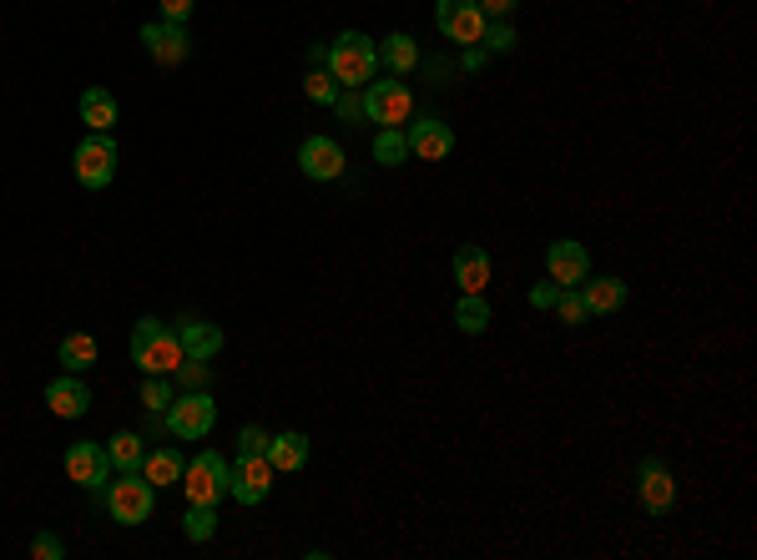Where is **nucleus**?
Segmentation results:
<instances>
[{"label": "nucleus", "mask_w": 757, "mask_h": 560, "mask_svg": "<svg viewBox=\"0 0 757 560\" xmlns=\"http://www.w3.org/2000/svg\"><path fill=\"white\" fill-rule=\"evenodd\" d=\"M324 66L343 92H364V81H374V71H378V40L364 36V31H339V36L328 40Z\"/></svg>", "instance_id": "nucleus-1"}, {"label": "nucleus", "mask_w": 757, "mask_h": 560, "mask_svg": "<svg viewBox=\"0 0 757 560\" xmlns=\"http://www.w3.org/2000/svg\"><path fill=\"white\" fill-rule=\"evenodd\" d=\"M183 339H177V328H162V318H137L131 328V364L142 369V374H177L183 364Z\"/></svg>", "instance_id": "nucleus-2"}, {"label": "nucleus", "mask_w": 757, "mask_h": 560, "mask_svg": "<svg viewBox=\"0 0 757 560\" xmlns=\"http://www.w3.org/2000/svg\"><path fill=\"white\" fill-rule=\"evenodd\" d=\"M102 500H106V515L117 525H147L152 510H158V485H147V475L131 469V475H117V485L106 480Z\"/></svg>", "instance_id": "nucleus-3"}, {"label": "nucleus", "mask_w": 757, "mask_h": 560, "mask_svg": "<svg viewBox=\"0 0 757 560\" xmlns=\"http://www.w3.org/2000/svg\"><path fill=\"white\" fill-rule=\"evenodd\" d=\"M117 137L112 131H92V137H81L77 152H71V172H77L81 187H92V192H102V187H112V177H117Z\"/></svg>", "instance_id": "nucleus-4"}, {"label": "nucleus", "mask_w": 757, "mask_h": 560, "mask_svg": "<svg viewBox=\"0 0 757 560\" xmlns=\"http://www.w3.org/2000/svg\"><path fill=\"white\" fill-rule=\"evenodd\" d=\"M167 434H177V440H208L212 424H218V405H212L208 389H187L183 399H172L167 405Z\"/></svg>", "instance_id": "nucleus-5"}, {"label": "nucleus", "mask_w": 757, "mask_h": 560, "mask_svg": "<svg viewBox=\"0 0 757 560\" xmlns=\"http://www.w3.org/2000/svg\"><path fill=\"white\" fill-rule=\"evenodd\" d=\"M228 459L212 455V450H202L197 459H187L183 465V490H187V505H218L222 495H228Z\"/></svg>", "instance_id": "nucleus-6"}, {"label": "nucleus", "mask_w": 757, "mask_h": 560, "mask_svg": "<svg viewBox=\"0 0 757 560\" xmlns=\"http://www.w3.org/2000/svg\"><path fill=\"white\" fill-rule=\"evenodd\" d=\"M364 117L374 127H405L415 117V96L405 81H369L364 86Z\"/></svg>", "instance_id": "nucleus-7"}, {"label": "nucleus", "mask_w": 757, "mask_h": 560, "mask_svg": "<svg viewBox=\"0 0 757 560\" xmlns=\"http://www.w3.org/2000/svg\"><path fill=\"white\" fill-rule=\"evenodd\" d=\"M273 480H278V469L268 465V455H237V465L228 469V495L237 505H263L268 490H273Z\"/></svg>", "instance_id": "nucleus-8"}, {"label": "nucleus", "mask_w": 757, "mask_h": 560, "mask_svg": "<svg viewBox=\"0 0 757 560\" xmlns=\"http://www.w3.org/2000/svg\"><path fill=\"white\" fill-rule=\"evenodd\" d=\"M434 26H440V36L450 40V46L465 51V46H480L485 15L475 0H440V5H434Z\"/></svg>", "instance_id": "nucleus-9"}, {"label": "nucleus", "mask_w": 757, "mask_h": 560, "mask_svg": "<svg viewBox=\"0 0 757 560\" xmlns=\"http://www.w3.org/2000/svg\"><path fill=\"white\" fill-rule=\"evenodd\" d=\"M66 475L81 485V490H92V495H102L106 480H112V465H106V444L96 440H77V444H66Z\"/></svg>", "instance_id": "nucleus-10"}, {"label": "nucleus", "mask_w": 757, "mask_h": 560, "mask_svg": "<svg viewBox=\"0 0 757 560\" xmlns=\"http://www.w3.org/2000/svg\"><path fill=\"white\" fill-rule=\"evenodd\" d=\"M405 137H409V156H419V162H444V156L455 152V131H450L444 117H434V112L409 121Z\"/></svg>", "instance_id": "nucleus-11"}, {"label": "nucleus", "mask_w": 757, "mask_h": 560, "mask_svg": "<svg viewBox=\"0 0 757 560\" xmlns=\"http://www.w3.org/2000/svg\"><path fill=\"white\" fill-rule=\"evenodd\" d=\"M546 273L550 283H561V288H581L591 278V253L586 243H575V237H556L546 248Z\"/></svg>", "instance_id": "nucleus-12"}, {"label": "nucleus", "mask_w": 757, "mask_h": 560, "mask_svg": "<svg viewBox=\"0 0 757 560\" xmlns=\"http://www.w3.org/2000/svg\"><path fill=\"white\" fill-rule=\"evenodd\" d=\"M637 500L647 515H666L677 505V480H672V469L662 459H641L637 465Z\"/></svg>", "instance_id": "nucleus-13"}, {"label": "nucleus", "mask_w": 757, "mask_h": 560, "mask_svg": "<svg viewBox=\"0 0 757 560\" xmlns=\"http://www.w3.org/2000/svg\"><path fill=\"white\" fill-rule=\"evenodd\" d=\"M142 46L158 66H183L193 56V36L177 21H152V26H142Z\"/></svg>", "instance_id": "nucleus-14"}, {"label": "nucleus", "mask_w": 757, "mask_h": 560, "mask_svg": "<svg viewBox=\"0 0 757 560\" xmlns=\"http://www.w3.org/2000/svg\"><path fill=\"white\" fill-rule=\"evenodd\" d=\"M299 172L308 183H339L343 177V147L334 137H308L299 147Z\"/></svg>", "instance_id": "nucleus-15"}, {"label": "nucleus", "mask_w": 757, "mask_h": 560, "mask_svg": "<svg viewBox=\"0 0 757 560\" xmlns=\"http://www.w3.org/2000/svg\"><path fill=\"white\" fill-rule=\"evenodd\" d=\"M46 405H51V415H61V419H81L92 409V389L81 384V374H61L46 384Z\"/></svg>", "instance_id": "nucleus-16"}, {"label": "nucleus", "mask_w": 757, "mask_h": 560, "mask_svg": "<svg viewBox=\"0 0 757 560\" xmlns=\"http://www.w3.org/2000/svg\"><path fill=\"white\" fill-rule=\"evenodd\" d=\"M268 465L278 469V475H293V469L308 465V434L303 430H283V434H268Z\"/></svg>", "instance_id": "nucleus-17"}, {"label": "nucleus", "mask_w": 757, "mask_h": 560, "mask_svg": "<svg viewBox=\"0 0 757 560\" xmlns=\"http://www.w3.org/2000/svg\"><path fill=\"white\" fill-rule=\"evenodd\" d=\"M627 293H631V288L621 283V278H612V273L586 278V283H581V299H586L591 318H601V313H616V308H627Z\"/></svg>", "instance_id": "nucleus-18"}, {"label": "nucleus", "mask_w": 757, "mask_h": 560, "mask_svg": "<svg viewBox=\"0 0 757 560\" xmlns=\"http://www.w3.org/2000/svg\"><path fill=\"white\" fill-rule=\"evenodd\" d=\"M77 112H81V121H86L92 131H112L121 121V106H117V96L106 92V86H86L81 102H77Z\"/></svg>", "instance_id": "nucleus-19"}, {"label": "nucleus", "mask_w": 757, "mask_h": 560, "mask_svg": "<svg viewBox=\"0 0 757 560\" xmlns=\"http://www.w3.org/2000/svg\"><path fill=\"white\" fill-rule=\"evenodd\" d=\"M177 339H183V353L187 359H212L222 349V328L212 318H183L177 324Z\"/></svg>", "instance_id": "nucleus-20"}, {"label": "nucleus", "mask_w": 757, "mask_h": 560, "mask_svg": "<svg viewBox=\"0 0 757 560\" xmlns=\"http://www.w3.org/2000/svg\"><path fill=\"white\" fill-rule=\"evenodd\" d=\"M419 61H424V56H419L415 36H405V31H394V36L378 40V66H389L394 77H409Z\"/></svg>", "instance_id": "nucleus-21"}, {"label": "nucleus", "mask_w": 757, "mask_h": 560, "mask_svg": "<svg viewBox=\"0 0 757 560\" xmlns=\"http://www.w3.org/2000/svg\"><path fill=\"white\" fill-rule=\"evenodd\" d=\"M455 283H459V293H485V283H490V253L459 248L455 253Z\"/></svg>", "instance_id": "nucleus-22"}, {"label": "nucleus", "mask_w": 757, "mask_h": 560, "mask_svg": "<svg viewBox=\"0 0 757 560\" xmlns=\"http://www.w3.org/2000/svg\"><path fill=\"white\" fill-rule=\"evenodd\" d=\"M142 459H147V450H142V440L137 434H112L106 440V465L117 469V475H131V469H142Z\"/></svg>", "instance_id": "nucleus-23"}, {"label": "nucleus", "mask_w": 757, "mask_h": 560, "mask_svg": "<svg viewBox=\"0 0 757 560\" xmlns=\"http://www.w3.org/2000/svg\"><path fill=\"white\" fill-rule=\"evenodd\" d=\"M183 465L187 459L177 455V450H152V455L142 459V475H147V485H183Z\"/></svg>", "instance_id": "nucleus-24"}, {"label": "nucleus", "mask_w": 757, "mask_h": 560, "mask_svg": "<svg viewBox=\"0 0 757 560\" xmlns=\"http://www.w3.org/2000/svg\"><path fill=\"white\" fill-rule=\"evenodd\" d=\"M96 353L102 349H96L92 334H66L61 339V369L66 374H86V369L96 364Z\"/></svg>", "instance_id": "nucleus-25"}, {"label": "nucleus", "mask_w": 757, "mask_h": 560, "mask_svg": "<svg viewBox=\"0 0 757 560\" xmlns=\"http://www.w3.org/2000/svg\"><path fill=\"white\" fill-rule=\"evenodd\" d=\"M455 328L459 334H485V328H490V303H485V293H459Z\"/></svg>", "instance_id": "nucleus-26"}, {"label": "nucleus", "mask_w": 757, "mask_h": 560, "mask_svg": "<svg viewBox=\"0 0 757 560\" xmlns=\"http://www.w3.org/2000/svg\"><path fill=\"white\" fill-rule=\"evenodd\" d=\"M405 156H409L405 127H378V137H374V162H384V167H399Z\"/></svg>", "instance_id": "nucleus-27"}, {"label": "nucleus", "mask_w": 757, "mask_h": 560, "mask_svg": "<svg viewBox=\"0 0 757 560\" xmlns=\"http://www.w3.org/2000/svg\"><path fill=\"white\" fill-rule=\"evenodd\" d=\"M187 540H197V546H202V540H212V535H218V505H187Z\"/></svg>", "instance_id": "nucleus-28"}, {"label": "nucleus", "mask_w": 757, "mask_h": 560, "mask_svg": "<svg viewBox=\"0 0 757 560\" xmlns=\"http://www.w3.org/2000/svg\"><path fill=\"white\" fill-rule=\"evenodd\" d=\"M556 313H561L566 328L591 324V308H586V299H581V288H561V293H556Z\"/></svg>", "instance_id": "nucleus-29"}, {"label": "nucleus", "mask_w": 757, "mask_h": 560, "mask_svg": "<svg viewBox=\"0 0 757 560\" xmlns=\"http://www.w3.org/2000/svg\"><path fill=\"white\" fill-rule=\"evenodd\" d=\"M339 92H343V86L328 77V66H324V71H308V77H303V96H308V102H318V106H334V102H339Z\"/></svg>", "instance_id": "nucleus-30"}, {"label": "nucleus", "mask_w": 757, "mask_h": 560, "mask_svg": "<svg viewBox=\"0 0 757 560\" xmlns=\"http://www.w3.org/2000/svg\"><path fill=\"white\" fill-rule=\"evenodd\" d=\"M515 26H510V21H485V36H480V46L490 56H505V51H515Z\"/></svg>", "instance_id": "nucleus-31"}, {"label": "nucleus", "mask_w": 757, "mask_h": 560, "mask_svg": "<svg viewBox=\"0 0 757 560\" xmlns=\"http://www.w3.org/2000/svg\"><path fill=\"white\" fill-rule=\"evenodd\" d=\"M142 405L152 409V415H167V405H172L167 374H147V378H142Z\"/></svg>", "instance_id": "nucleus-32"}, {"label": "nucleus", "mask_w": 757, "mask_h": 560, "mask_svg": "<svg viewBox=\"0 0 757 560\" xmlns=\"http://www.w3.org/2000/svg\"><path fill=\"white\" fill-rule=\"evenodd\" d=\"M334 112L343 117V127H364V92H339Z\"/></svg>", "instance_id": "nucleus-33"}, {"label": "nucleus", "mask_w": 757, "mask_h": 560, "mask_svg": "<svg viewBox=\"0 0 757 560\" xmlns=\"http://www.w3.org/2000/svg\"><path fill=\"white\" fill-rule=\"evenodd\" d=\"M177 378H183L187 389H208V359H183V364H177Z\"/></svg>", "instance_id": "nucleus-34"}, {"label": "nucleus", "mask_w": 757, "mask_h": 560, "mask_svg": "<svg viewBox=\"0 0 757 560\" xmlns=\"http://www.w3.org/2000/svg\"><path fill=\"white\" fill-rule=\"evenodd\" d=\"M263 450H268V434L258 424H243L237 430V455H263Z\"/></svg>", "instance_id": "nucleus-35"}, {"label": "nucleus", "mask_w": 757, "mask_h": 560, "mask_svg": "<svg viewBox=\"0 0 757 560\" xmlns=\"http://www.w3.org/2000/svg\"><path fill=\"white\" fill-rule=\"evenodd\" d=\"M162 5V21H177V26H187V15L197 11V0H158Z\"/></svg>", "instance_id": "nucleus-36"}, {"label": "nucleus", "mask_w": 757, "mask_h": 560, "mask_svg": "<svg viewBox=\"0 0 757 560\" xmlns=\"http://www.w3.org/2000/svg\"><path fill=\"white\" fill-rule=\"evenodd\" d=\"M31 556H36V560H61L66 546L56 540V535H36V540H31Z\"/></svg>", "instance_id": "nucleus-37"}, {"label": "nucleus", "mask_w": 757, "mask_h": 560, "mask_svg": "<svg viewBox=\"0 0 757 560\" xmlns=\"http://www.w3.org/2000/svg\"><path fill=\"white\" fill-rule=\"evenodd\" d=\"M475 5H480L485 21H505V15H515V5H521V0H475Z\"/></svg>", "instance_id": "nucleus-38"}, {"label": "nucleus", "mask_w": 757, "mask_h": 560, "mask_svg": "<svg viewBox=\"0 0 757 560\" xmlns=\"http://www.w3.org/2000/svg\"><path fill=\"white\" fill-rule=\"evenodd\" d=\"M556 293H561V283H550V278L536 283L531 288V308H556Z\"/></svg>", "instance_id": "nucleus-39"}, {"label": "nucleus", "mask_w": 757, "mask_h": 560, "mask_svg": "<svg viewBox=\"0 0 757 560\" xmlns=\"http://www.w3.org/2000/svg\"><path fill=\"white\" fill-rule=\"evenodd\" d=\"M485 61H490V51H485V46H465V61H459V66H465V71H480Z\"/></svg>", "instance_id": "nucleus-40"}]
</instances>
